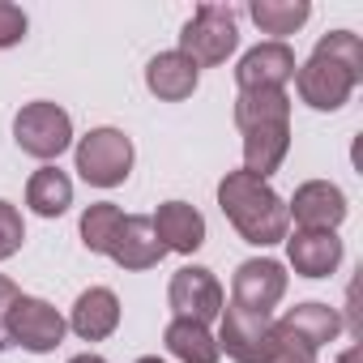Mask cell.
<instances>
[{
  "instance_id": "6da1fadb",
  "label": "cell",
  "mask_w": 363,
  "mask_h": 363,
  "mask_svg": "<svg viewBox=\"0 0 363 363\" xmlns=\"http://www.w3.org/2000/svg\"><path fill=\"white\" fill-rule=\"evenodd\" d=\"M359 82H363V43H359V35H350V30L325 35V39L312 48L308 65L295 69L299 99H303L312 111H337V107L354 94Z\"/></svg>"
},
{
  "instance_id": "7a4b0ae2",
  "label": "cell",
  "mask_w": 363,
  "mask_h": 363,
  "mask_svg": "<svg viewBox=\"0 0 363 363\" xmlns=\"http://www.w3.org/2000/svg\"><path fill=\"white\" fill-rule=\"evenodd\" d=\"M218 206H223L227 223L248 244L269 248V244H282L286 240V227H291L286 201L265 184V179H257L248 171H227L223 184H218Z\"/></svg>"
},
{
  "instance_id": "3957f363",
  "label": "cell",
  "mask_w": 363,
  "mask_h": 363,
  "mask_svg": "<svg viewBox=\"0 0 363 363\" xmlns=\"http://www.w3.org/2000/svg\"><path fill=\"white\" fill-rule=\"evenodd\" d=\"M240 43L235 9L227 5H197V13L179 30V56H189L197 69L201 65H223Z\"/></svg>"
},
{
  "instance_id": "277c9868",
  "label": "cell",
  "mask_w": 363,
  "mask_h": 363,
  "mask_svg": "<svg viewBox=\"0 0 363 363\" xmlns=\"http://www.w3.org/2000/svg\"><path fill=\"white\" fill-rule=\"evenodd\" d=\"M13 141L30 158H43V162L60 158L69 150V141H73V120H69V111L60 103H48V99L26 103L13 116Z\"/></svg>"
},
{
  "instance_id": "5b68a950",
  "label": "cell",
  "mask_w": 363,
  "mask_h": 363,
  "mask_svg": "<svg viewBox=\"0 0 363 363\" xmlns=\"http://www.w3.org/2000/svg\"><path fill=\"white\" fill-rule=\"evenodd\" d=\"M77 171L94 189H116L133 171V141L120 128H90L77 141Z\"/></svg>"
},
{
  "instance_id": "8992f818",
  "label": "cell",
  "mask_w": 363,
  "mask_h": 363,
  "mask_svg": "<svg viewBox=\"0 0 363 363\" xmlns=\"http://www.w3.org/2000/svg\"><path fill=\"white\" fill-rule=\"evenodd\" d=\"M65 316L48 303V299H35V295H18L13 308L5 312V333L13 346L30 350V354H48L65 342Z\"/></svg>"
},
{
  "instance_id": "52a82bcc",
  "label": "cell",
  "mask_w": 363,
  "mask_h": 363,
  "mask_svg": "<svg viewBox=\"0 0 363 363\" xmlns=\"http://www.w3.org/2000/svg\"><path fill=\"white\" fill-rule=\"evenodd\" d=\"M167 303H171L175 320L210 325L223 312V286L206 265H184V269H175V278L167 286Z\"/></svg>"
},
{
  "instance_id": "ba28073f",
  "label": "cell",
  "mask_w": 363,
  "mask_h": 363,
  "mask_svg": "<svg viewBox=\"0 0 363 363\" xmlns=\"http://www.w3.org/2000/svg\"><path fill=\"white\" fill-rule=\"evenodd\" d=\"M223 329H218V350H227L235 363H269L274 354V320L244 312L235 303H227L223 312Z\"/></svg>"
},
{
  "instance_id": "9c48e42d",
  "label": "cell",
  "mask_w": 363,
  "mask_h": 363,
  "mask_svg": "<svg viewBox=\"0 0 363 363\" xmlns=\"http://www.w3.org/2000/svg\"><path fill=\"white\" fill-rule=\"evenodd\" d=\"M286 295V269L269 257H257V261H244L231 278V303L244 308V312H257V316H269L278 308V299Z\"/></svg>"
},
{
  "instance_id": "30bf717a",
  "label": "cell",
  "mask_w": 363,
  "mask_h": 363,
  "mask_svg": "<svg viewBox=\"0 0 363 363\" xmlns=\"http://www.w3.org/2000/svg\"><path fill=\"white\" fill-rule=\"evenodd\" d=\"M286 214L299 223V231H333L346 218V193L329 179H308L295 189Z\"/></svg>"
},
{
  "instance_id": "8fae6325",
  "label": "cell",
  "mask_w": 363,
  "mask_h": 363,
  "mask_svg": "<svg viewBox=\"0 0 363 363\" xmlns=\"http://www.w3.org/2000/svg\"><path fill=\"white\" fill-rule=\"evenodd\" d=\"M295 52L274 39V43H257L252 52H244L240 69H235V82L240 90H282L291 77H295Z\"/></svg>"
},
{
  "instance_id": "7c38bea8",
  "label": "cell",
  "mask_w": 363,
  "mask_h": 363,
  "mask_svg": "<svg viewBox=\"0 0 363 363\" xmlns=\"http://www.w3.org/2000/svg\"><path fill=\"white\" fill-rule=\"evenodd\" d=\"M150 223H154V235L162 240L167 252H197L206 244V218L189 201H162Z\"/></svg>"
},
{
  "instance_id": "4fadbf2b",
  "label": "cell",
  "mask_w": 363,
  "mask_h": 363,
  "mask_svg": "<svg viewBox=\"0 0 363 363\" xmlns=\"http://www.w3.org/2000/svg\"><path fill=\"white\" fill-rule=\"evenodd\" d=\"M240 133H244V171L257 179L274 175L291 150V120H269V124L240 128Z\"/></svg>"
},
{
  "instance_id": "5bb4252c",
  "label": "cell",
  "mask_w": 363,
  "mask_h": 363,
  "mask_svg": "<svg viewBox=\"0 0 363 363\" xmlns=\"http://www.w3.org/2000/svg\"><path fill=\"white\" fill-rule=\"evenodd\" d=\"M107 257H111L120 269H154V265L167 257V248H162V240L154 235V223L133 214V218L120 223V231H116Z\"/></svg>"
},
{
  "instance_id": "9a60e30c",
  "label": "cell",
  "mask_w": 363,
  "mask_h": 363,
  "mask_svg": "<svg viewBox=\"0 0 363 363\" xmlns=\"http://www.w3.org/2000/svg\"><path fill=\"white\" fill-rule=\"evenodd\" d=\"M286 257L303 278H329L342 265V240L333 231H295L286 240Z\"/></svg>"
},
{
  "instance_id": "2e32d148",
  "label": "cell",
  "mask_w": 363,
  "mask_h": 363,
  "mask_svg": "<svg viewBox=\"0 0 363 363\" xmlns=\"http://www.w3.org/2000/svg\"><path fill=\"white\" fill-rule=\"evenodd\" d=\"M197 77H201V69L189 56H179V52H158L145 65V86L162 103H184L197 90Z\"/></svg>"
},
{
  "instance_id": "e0dca14e",
  "label": "cell",
  "mask_w": 363,
  "mask_h": 363,
  "mask_svg": "<svg viewBox=\"0 0 363 363\" xmlns=\"http://www.w3.org/2000/svg\"><path fill=\"white\" fill-rule=\"evenodd\" d=\"M69 325H73V333L86 337V342H103V337H111L116 325H120V299H116V291H107V286H90V291H82L77 303H73Z\"/></svg>"
},
{
  "instance_id": "ac0fdd59",
  "label": "cell",
  "mask_w": 363,
  "mask_h": 363,
  "mask_svg": "<svg viewBox=\"0 0 363 363\" xmlns=\"http://www.w3.org/2000/svg\"><path fill=\"white\" fill-rule=\"evenodd\" d=\"M282 333H291L295 342H303V346H312V350H320V346H329L337 333H342V316L329 308V303H299V308H291L282 320H274Z\"/></svg>"
},
{
  "instance_id": "d6986e66",
  "label": "cell",
  "mask_w": 363,
  "mask_h": 363,
  "mask_svg": "<svg viewBox=\"0 0 363 363\" xmlns=\"http://www.w3.org/2000/svg\"><path fill=\"white\" fill-rule=\"evenodd\" d=\"M26 206H30L39 218H60V214L73 206V179H69L60 167L35 171L30 184H26Z\"/></svg>"
},
{
  "instance_id": "ffe728a7",
  "label": "cell",
  "mask_w": 363,
  "mask_h": 363,
  "mask_svg": "<svg viewBox=\"0 0 363 363\" xmlns=\"http://www.w3.org/2000/svg\"><path fill=\"white\" fill-rule=\"evenodd\" d=\"M162 342H167V350L179 363H218V354H223L218 337L206 325H197V320H171L167 333H162Z\"/></svg>"
},
{
  "instance_id": "44dd1931",
  "label": "cell",
  "mask_w": 363,
  "mask_h": 363,
  "mask_svg": "<svg viewBox=\"0 0 363 363\" xmlns=\"http://www.w3.org/2000/svg\"><path fill=\"white\" fill-rule=\"evenodd\" d=\"M248 18H252L265 35H295V30L312 18V5H308V0H252V5H248Z\"/></svg>"
},
{
  "instance_id": "7402d4cb",
  "label": "cell",
  "mask_w": 363,
  "mask_h": 363,
  "mask_svg": "<svg viewBox=\"0 0 363 363\" xmlns=\"http://www.w3.org/2000/svg\"><path fill=\"white\" fill-rule=\"evenodd\" d=\"M269 120H291V99L286 90H240L235 99V124H269Z\"/></svg>"
},
{
  "instance_id": "603a6c76",
  "label": "cell",
  "mask_w": 363,
  "mask_h": 363,
  "mask_svg": "<svg viewBox=\"0 0 363 363\" xmlns=\"http://www.w3.org/2000/svg\"><path fill=\"white\" fill-rule=\"evenodd\" d=\"M120 223H124L120 206H111V201L90 206V210L82 214V244H86L90 252H103V257H107V248H111V240H116Z\"/></svg>"
},
{
  "instance_id": "cb8c5ba5",
  "label": "cell",
  "mask_w": 363,
  "mask_h": 363,
  "mask_svg": "<svg viewBox=\"0 0 363 363\" xmlns=\"http://www.w3.org/2000/svg\"><path fill=\"white\" fill-rule=\"evenodd\" d=\"M22 240H26V227H22L18 206L0 201V261H9V257L22 248Z\"/></svg>"
},
{
  "instance_id": "d4e9b609",
  "label": "cell",
  "mask_w": 363,
  "mask_h": 363,
  "mask_svg": "<svg viewBox=\"0 0 363 363\" xmlns=\"http://www.w3.org/2000/svg\"><path fill=\"white\" fill-rule=\"evenodd\" d=\"M269 363H316V350L303 346V342H295L291 333H282L274 325V354H269Z\"/></svg>"
},
{
  "instance_id": "484cf974",
  "label": "cell",
  "mask_w": 363,
  "mask_h": 363,
  "mask_svg": "<svg viewBox=\"0 0 363 363\" xmlns=\"http://www.w3.org/2000/svg\"><path fill=\"white\" fill-rule=\"evenodd\" d=\"M26 39V13L9 0H0V48H13Z\"/></svg>"
},
{
  "instance_id": "4316f807",
  "label": "cell",
  "mask_w": 363,
  "mask_h": 363,
  "mask_svg": "<svg viewBox=\"0 0 363 363\" xmlns=\"http://www.w3.org/2000/svg\"><path fill=\"white\" fill-rule=\"evenodd\" d=\"M18 295H22V291H18V286L5 278V274H0V316H5V312L13 308V299H18Z\"/></svg>"
},
{
  "instance_id": "83f0119b",
  "label": "cell",
  "mask_w": 363,
  "mask_h": 363,
  "mask_svg": "<svg viewBox=\"0 0 363 363\" xmlns=\"http://www.w3.org/2000/svg\"><path fill=\"white\" fill-rule=\"evenodd\" d=\"M69 363H107V359H99V354H77V359H69Z\"/></svg>"
},
{
  "instance_id": "f1b7e54d",
  "label": "cell",
  "mask_w": 363,
  "mask_h": 363,
  "mask_svg": "<svg viewBox=\"0 0 363 363\" xmlns=\"http://www.w3.org/2000/svg\"><path fill=\"white\" fill-rule=\"evenodd\" d=\"M342 363H359V354H354V350H346V354H342Z\"/></svg>"
},
{
  "instance_id": "f546056e",
  "label": "cell",
  "mask_w": 363,
  "mask_h": 363,
  "mask_svg": "<svg viewBox=\"0 0 363 363\" xmlns=\"http://www.w3.org/2000/svg\"><path fill=\"white\" fill-rule=\"evenodd\" d=\"M137 363H162V359H158V354H145V359H137Z\"/></svg>"
}]
</instances>
